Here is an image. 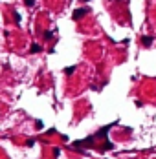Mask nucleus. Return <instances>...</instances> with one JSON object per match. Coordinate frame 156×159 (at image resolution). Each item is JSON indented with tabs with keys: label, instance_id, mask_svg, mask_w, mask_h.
Wrapping results in <instances>:
<instances>
[{
	"label": "nucleus",
	"instance_id": "1",
	"mask_svg": "<svg viewBox=\"0 0 156 159\" xmlns=\"http://www.w3.org/2000/svg\"><path fill=\"white\" fill-rule=\"evenodd\" d=\"M85 15H86V9H85V7H81V9H77V11L73 13V18L77 20V18H81V16H85Z\"/></svg>",
	"mask_w": 156,
	"mask_h": 159
},
{
	"label": "nucleus",
	"instance_id": "2",
	"mask_svg": "<svg viewBox=\"0 0 156 159\" xmlns=\"http://www.w3.org/2000/svg\"><path fill=\"white\" fill-rule=\"evenodd\" d=\"M142 42H143V46H151V44H152V37L145 35V37L142 38Z\"/></svg>",
	"mask_w": 156,
	"mask_h": 159
},
{
	"label": "nucleus",
	"instance_id": "3",
	"mask_svg": "<svg viewBox=\"0 0 156 159\" xmlns=\"http://www.w3.org/2000/svg\"><path fill=\"white\" fill-rule=\"evenodd\" d=\"M41 49H42V48L39 46V44H33V46H31V53H39Z\"/></svg>",
	"mask_w": 156,
	"mask_h": 159
},
{
	"label": "nucleus",
	"instance_id": "4",
	"mask_svg": "<svg viewBox=\"0 0 156 159\" xmlns=\"http://www.w3.org/2000/svg\"><path fill=\"white\" fill-rule=\"evenodd\" d=\"M81 145H83V143H75L73 146H77V148H79ZM85 145H92V139H86V141H85Z\"/></svg>",
	"mask_w": 156,
	"mask_h": 159
},
{
	"label": "nucleus",
	"instance_id": "5",
	"mask_svg": "<svg viewBox=\"0 0 156 159\" xmlns=\"http://www.w3.org/2000/svg\"><path fill=\"white\" fill-rule=\"evenodd\" d=\"M64 73H66V75H72V73H73V68H66Z\"/></svg>",
	"mask_w": 156,
	"mask_h": 159
},
{
	"label": "nucleus",
	"instance_id": "6",
	"mask_svg": "<svg viewBox=\"0 0 156 159\" xmlns=\"http://www.w3.org/2000/svg\"><path fill=\"white\" fill-rule=\"evenodd\" d=\"M110 148H112V143H107V145L103 146V150H110Z\"/></svg>",
	"mask_w": 156,
	"mask_h": 159
}]
</instances>
